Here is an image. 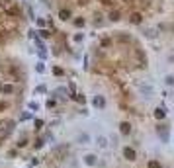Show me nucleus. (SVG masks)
Here are the masks:
<instances>
[{"label":"nucleus","instance_id":"18","mask_svg":"<svg viewBox=\"0 0 174 168\" xmlns=\"http://www.w3.org/2000/svg\"><path fill=\"white\" fill-rule=\"evenodd\" d=\"M110 20H112V22H118L119 20V12L118 10H112V12H110Z\"/></svg>","mask_w":174,"mask_h":168},{"label":"nucleus","instance_id":"16","mask_svg":"<svg viewBox=\"0 0 174 168\" xmlns=\"http://www.w3.org/2000/svg\"><path fill=\"white\" fill-rule=\"evenodd\" d=\"M164 84L174 88V75H166V76H164Z\"/></svg>","mask_w":174,"mask_h":168},{"label":"nucleus","instance_id":"6","mask_svg":"<svg viewBox=\"0 0 174 168\" xmlns=\"http://www.w3.org/2000/svg\"><path fill=\"white\" fill-rule=\"evenodd\" d=\"M75 141L78 143V145H88V143H90V135H88V133H78Z\"/></svg>","mask_w":174,"mask_h":168},{"label":"nucleus","instance_id":"26","mask_svg":"<svg viewBox=\"0 0 174 168\" xmlns=\"http://www.w3.org/2000/svg\"><path fill=\"white\" fill-rule=\"evenodd\" d=\"M45 106H47L49 110H51V107H55V100H51V98H49L47 102H45Z\"/></svg>","mask_w":174,"mask_h":168},{"label":"nucleus","instance_id":"25","mask_svg":"<svg viewBox=\"0 0 174 168\" xmlns=\"http://www.w3.org/2000/svg\"><path fill=\"white\" fill-rule=\"evenodd\" d=\"M31 117V113L29 112H26V113H22V117H20V121H26V119H29Z\"/></svg>","mask_w":174,"mask_h":168},{"label":"nucleus","instance_id":"7","mask_svg":"<svg viewBox=\"0 0 174 168\" xmlns=\"http://www.w3.org/2000/svg\"><path fill=\"white\" fill-rule=\"evenodd\" d=\"M123 156H125L127 160H135L137 153H135V149H131V147H125V149H123Z\"/></svg>","mask_w":174,"mask_h":168},{"label":"nucleus","instance_id":"19","mask_svg":"<svg viewBox=\"0 0 174 168\" xmlns=\"http://www.w3.org/2000/svg\"><path fill=\"white\" fill-rule=\"evenodd\" d=\"M28 107L31 110V112H37V110H39V104H37V102H33V100H31V102L28 104Z\"/></svg>","mask_w":174,"mask_h":168},{"label":"nucleus","instance_id":"23","mask_svg":"<svg viewBox=\"0 0 174 168\" xmlns=\"http://www.w3.org/2000/svg\"><path fill=\"white\" fill-rule=\"evenodd\" d=\"M75 26H76V28H84V18H76L75 20Z\"/></svg>","mask_w":174,"mask_h":168},{"label":"nucleus","instance_id":"3","mask_svg":"<svg viewBox=\"0 0 174 168\" xmlns=\"http://www.w3.org/2000/svg\"><path fill=\"white\" fill-rule=\"evenodd\" d=\"M82 162H84L86 166H96V164H98V156H96L94 153H86L84 156H82Z\"/></svg>","mask_w":174,"mask_h":168},{"label":"nucleus","instance_id":"1","mask_svg":"<svg viewBox=\"0 0 174 168\" xmlns=\"http://www.w3.org/2000/svg\"><path fill=\"white\" fill-rule=\"evenodd\" d=\"M51 156L57 160H63L69 156V145H59V147H53L51 149Z\"/></svg>","mask_w":174,"mask_h":168},{"label":"nucleus","instance_id":"22","mask_svg":"<svg viewBox=\"0 0 174 168\" xmlns=\"http://www.w3.org/2000/svg\"><path fill=\"white\" fill-rule=\"evenodd\" d=\"M147 168H162V166H160V162H156V160H149Z\"/></svg>","mask_w":174,"mask_h":168},{"label":"nucleus","instance_id":"28","mask_svg":"<svg viewBox=\"0 0 174 168\" xmlns=\"http://www.w3.org/2000/svg\"><path fill=\"white\" fill-rule=\"evenodd\" d=\"M45 90H47V88H45V86H43V84H41V86H37V88H35V92L43 94V92H45Z\"/></svg>","mask_w":174,"mask_h":168},{"label":"nucleus","instance_id":"14","mask_svg":"<svg viewBox=\"0 0 174 168\" xmlns=\"http://www.w3.org/2000/svg\"><path fill=\"white\" fill-rule=\"evenodd\" d=\"M143 35H145L147 39H155V37H156V29H153V28H147L145 31H143Z\"/></svg>","mask_w":174,"mask_h":168},{"label":"nucleus","instance_id":"29","mask_svg":"<svg viewBox=\"0 0 174 168\" xmlns=\"http://www.w3.org/2000/svg\"><path fill=\"white\" fill-rule=\"evenodd\" d=\"M33 125H35V127H37V129H39V127L43 125V119H35V121H33Z\"/></svg>","mask_w":174,"mask_h":168},{"label":"nucleus","instance_id":"5","mask_svg":"<svg viewBox=\"0 0 174 168\" xmlns=\"http://www.w3.org/2000/svg\"><path fill=\"white\" fill-rule=\"evenodd\" d=\"M0 92L6 94V96H10V94H14V92H16V88H14V84L4 82V84H0Z\"/></svg>","mask_w":174,"mask_h":168},{"label":"nucleus","instance_id":"20","mask_svg":"<svg viewBox=\"0 0 174 168\" xmlns=\"http://www.w3.org/2000/svg\"><path fill=\"white\" fill-rule=\"evenodd\" d=\"M35 70H37V72H45V65H43V61L35 63Z\"/></svg>","mask_w":174,"mask_h":168},{"label":"nucleus","instance_id":"2","mask_svg":"<svg viewBox=\"0 0 174 168\" xmlns=\"http://www.w3.org/2000/svg\"><path fill=\"white\" fill-rule=\"evenodd\" d=\"M137 88H139V94H141L143 98H153V96H155V88H153V84H149V82H141Z\"/></svg>","mask_w":174,"mask_h":168},{"label":"nucleus","instance_id":"11","mask_svg":"<svg viewBox=\"0 0 174 168\" xmlns=\"http://www.w3.org/2000/svg\"><path fill=\"white\" fill-rule=\"evenodd\" d=\"M96 145H98L100 149H108V137L98 135V137H96Z\"/></svg>","mask_w":174,"mask_h":168},{"label":"nucleus","instance_id":"21","mask_svg":"<svg viewBox=\"0 0 174 168\" xmlns=\"http://www.w3.org/2000/svg\"><path fill=\"white\" fill-rule=\"evenodd\" d=\"M72 96H75V100H76V102H80V104H84V102H86L84 94H72Z\"/></svg>","mask_w":174,"mask_h":168},{"label":"nucleus","instance_id":"17","mask_svg":"<svg viewBox=\"0 0 174 168\" xmlns=\"http://www.w3.org/2000/svg\"><path fill=\"white\" fill-rule=\"evenodd\" d=\"M129 22H131V23H141V14H137V12H135V14H131Z\"/></svg>","mask_w":174,"mask_h":168},{"label":"nucleus","instance_id":"8","mask_svg":"<svg viewBox=\"0 0 174 168\" xmlns=\"http://www.w3.org/2000/svg\"><path fill=\"white\" fill-rule=\"evenodd\" d=\"M119 133H121V135H129V133H131V123L129 121H121L119 123Z\"/></svg>","mask_w":174,"mask_h":168},{"label":"nucleus","instance_id":"9","mask_svg":"<svg viewBox=\"0 0 174 168\" xmlns=\"http://www.w3.org/2000/svg\"><path fill=\"white\" fill-rule=\"evenodd\" d=\"M156 133H159V137L164 141V143L168 141V131H166V125H159V127H156Z\"/></svg>","mask_w":174,"mask_h":168},{"label":"nucleus","instance_id":"12","mask_svg":"<svg viewBox=\"0 0 174 168\" xmlns=\"http://www.w3.org/2000/svg\"><path fill=\"white\" fill-rule=\"evenodd\" d=\"M72 18V14H71V10H59V20H63V22H69V20Z\"/></svg>","mask_w":174,"mask_h":168},{"label":"nucleus","instance_id":"10","mask_svg":"<svg viewBox=\"0 0 174 168\" xmlns=\"http://www.w3.org/2000/svg\"><path fill=\"white\" fill-rule=\"evenodd\" d=\"M53 96H59V98H67V96H69V90H67L65 86H59V88L53 90Z\"/></svg>","mask_w":174,"mask_h":168},{"label":"nucleus","instance_id":"13","mask_svg":"<svg viewBox=\"0 0 174 168\" xmlns=\"http://www.w3.org/2000/svg\"><path fill=\"white\" fill-rule=\"evenodd\" d=\"M164 115H166V110H164V107H155V117H156V119H164Z\"/></svg>","mask_w":174,"mask_h":168},{"label":"nucleus","instance_id":"4","mask_svg":"<svg viewBox=\"0 0 174 168\" xmlns=\"http://www.w3.org/2000/svg\"><path fill=\"white\" fill-rule=\"evenodd\" d=\"M92 106L98 107V110H104V107H106V98L100 96V94H96L94 98H92Z\"/></svg>","mask_w":174,"mask_h":168},{"label":"nucleus","instance_id":"27","mask_svg":"<svg viewBox=\"0 0 174 168\" xmlns=\"http://www.w3.org/2000/svg\"><path fill=\"white\" fill-rule=\"evenodd\" d=\"M53 72H55L57 76H61V75H63V69H59V66H55V69H53Z\"/></svg>","mask_w":174,"mask_h":168},{"label":"nucleus","instance_id":"24","mask_svg":"<svg viewBox=\"0 0 174 168\" xmlns=\"http://www.w3.org/2000/svg\"><path fill=\"white\" fill-rule=\"evenodd\" d=\"M37 33H41V37H45V39H47V37H51V33H49L47 29H39Z\"/></svg>","mask_w":174,"mask_h":168},{"label":"nucleus","instance_id":"15","mask_svg":"<svg viewBox=\"0 0 174 168\" xmlns=\"http://www.w3.org/2000/svg\"><path fill=\"white\" fill-rule=\"evenodd\" d=\"M72 41H75V43H82V41H84V33H82V31L75 33V35H72Z\"/></svg>","mask_w":174,"mask_h":168}]
</instances>
